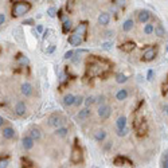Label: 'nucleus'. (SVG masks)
Listing matches in <instances>:
<instances>
[{"label": "nucleus", "mask_w": 168, "mask_h": 168, "mask_svg": "<svg viewBox=\"0 0 168 168\" xmlns=\"http://www.w3.org/2000/svg\"><path fill=\"white\" fill-rule=\"evenodd\" d=\"M74 4H75V1H73V0H70V1H66V10H67V12H73Z\"/></svg>", "instance_id": "f704fd0d"}, {"label": "nucleus", "mask_w": 168, "mask_h": 168, "mask_svg": "<svg viewBox=\"0 0 168 168\" xmlns=\"http://www.w3.org/2000/svg\"><path fill=\"white\" fill-rule=\"evenodd\" d=\"M28 58L27 57H24V55H22V54H19L18 55V65L20 66V67H27L28 66Z\"/></svg>", "instance_id": "6ab92c4d"}, {"label": "nucleus", "mask_w": 168, "mask_h": 168, "mask_svg": "<svg viewBox=\"0 0 168 168\" xmlns=\"http://www.w3.org/2000/svg\"><path fill=\"white\" fill-rule=\"evenodd\" d=\"M36 31H38V33H43V27H42V26H38V27H36Z\"/></svg>", "instance_id": "864d4df0"}, {"label": "nucleus", "mask_w": 168, "mask_h": 168, "mask_svg": "<svg viewBox=\"0 0 168 168\" xmlns=\"http://www.w3.org/2000/svg\"><path fill=\"white\" fill-rule=\"evenodd\" d=\"M161 168H168V155L167 152H164L161 156Z\"/></svg>", "instance_id": "c756f323"}, {"label": "nucleus", "mask_w": 168, "mask_h": 168, "mask_svg": "<svg viewBox=\"0 0 168 168\" xmlns=\"http://www.w3.org/2000/svg\"><path fill=\"white\" fill-rule=\"evenodd\" d=\"M3 137L7 138V140H11V138L15 137V129L12 127H6L3 129Z\"/></svg>", "instance_id": "4468645a"}, {"label": "nucleus", "mask_w": 168, "mask_h": 168, "mask_svg": "<svg viewBox=\"0 0 168 168\" xmlns=\"http://www.w3.org/2000/svg\"><path fill=\"white\" fill-rule=\"evenodd\" d=\"M73 35H77L79 38L85 39L87 35V22H81L78 26L75 27V30L73 31Z\"/></svg>", "instance_id": "39448f33"}, {"label": "nucleus", "mask_w": 168, "mask_h": 168, "mask_svg": "<svg viewBox=\"0 0 168 168\" xmlns=\"http://www.w3.org/2000/svg\"><path fill=\"white\" fill-rule=\"evenodd\" d=\"M153 33H155V35L159 36V38H161V36L165 35V30L161 24H157L156 27H153Z\"/></svg>", "instance_id": "393cba45"}, {"label": "nucleus", "mask_w": 168, "mask_h": 168, "mask_svg": "<svg viewBox=\"0 0 168 168\" xmlns=\"http://www.w3.org/2000/svg\"><path fill=\"white\" fill-rule=\"evenodd\" d=\"M110 148H112V141H109V143L105 145V151H109Z\"/></svg>", "instance_id": "3c124183"}, {"label": "nucleus", "mask_w": 168, "mask_h": 168, "mask_svg": "<svg viewBox=\"0 0 168 168\" xmlns=\"http://www.w3.org/2000/svg\"><path fill=\"white\" fill-rule=\"evenodd\" d=\"M167 87H168V84H167V81L164 82V84H163V95H167Z\"/></svg>", "instance_id": "49530a36"}, {"label": "nucleus", "mask_w": 168, "mask_h": 168, "mask_svg": "<svg viewBox=\"0 0 168 168\" xmlns=\"http://www.w3.org/2000/svg\"><path fill=\"white\" fill-rule=\"evenodd\" d=\"M125 161H128V163H132L130 160H128L127 157H124V156H121V155H118L117 157H114V160H113V163L116 165H118V167H121V165H124V163Z\"/></svg>", "instance_id": "412c9836"}, {"label": "nucleus", "mask_w": 168, "mask_h": 168, "mask_svg": "<svg viewBox=\"0 0 168 168\" xmlns=\"http://www.w3.org/2000/svg\"><path fill=\"white\" fill-rule=\"evenodd\" d=\"M136 132H137L138 137H143V136L147 135V132H148V125H147L145 120H143V122H141V124L138 125L137 128H136Z\"/></svg>", "instance_id": "9d476101"}, {"label": "nucleus", "mask_w": 168, "mask_h": 168, "mask_svg": "<svg viewBox=\"0 0 168 168\" xmlns=\"http://www.w3.org/2000/svg\"><path fill=\"white\" fill-rule=\"evenodd\" d=\"M34 23H35V20H34V19H26L24 22H23V24H27V26H34Z\"/></svg>", "instance_id": "a18cd8bd"}, {"label": "nucleus", "mask_w": 168, "mask_h": 168, "mask_svg": "<svg viewBox=\"0 0 168 168\" xmlns=\"http://www.w3.org/2000/svg\"><path fill=\"white\" fill-rule=\"evenodd\" d=\"M144 33H145L147 35H149V34L153 33V24H145V27H144Z\"/></svg>", "instance_id": "c9c22d12"}, {"label": "nucleus", "mask_w": 168, "mask_h": 168, "mask_svg": "<svg viewBox=\"0 0 168 168\" xmlns=\"http://www.w3.org/2000/svg\"><path fill=\"white\" fill-rule=\"evenodd\" d=\"M26 112H27V106H26V104L23 102V101H19V102H16V105H15V114L19 117L24 116Z\"/></svg>", "instance_id": "1a4fd4ad"}, {"label": "nucleus", "mask_w": 168, "mask_h": 168, "mask_svg": "<svg viewBox=\"0 0 168 168\" xmlns=\"http://www.w3.org/2000/svg\"><path fill=\"white\" fill-rule=\"evenodd\" d=\"M63 105L65 106H71V105H74V95L73 94H66L65 97H63Z\"/></svg>", "instance_id": "5701e85b"}, {"label": "nucleus", "mask_w": 168, "mask_h": 168, "mask_svg": "<svg viewBox=\"0 0 168 168\" xmlns=\"http://www.w3.org/2000/svg\"><path fill=\"white\" fill-rule=\"evenodd\" d=\"M135 47H136L135 42L128 41V42H125V43H122L121 46H120V49H121L124 53H130V51H133V50H135Z\"/></svg>", "instance_id": "9b49d317"}, {"label": "nucleus", "mask_w": 168, "mask_h": 168, "mask_svg": "<svg viewBox=\"0 0 168 168\" xmlns=\"http://www.w3.org/2000/svg\"><path fill=\"white\" fill-rule=\"evenodd\" d=\"M47 124L50 125V127H54V128H61L63 124V118L62 116H59V114H51V116L47 118Z\"/></svg>", "instance_id": "423d86ee"}, {"label": "nucleus", "mask_w": 168, "mask_h": 168, "mask_svg": "<svg viewBox=\"0 0 168 168\" xmlns=\"http://www.w3.org/2000/svg\"><path fill=\"white\" fill-rule=\"evenodd\" d=\"M4 22H6V15H4V14H0V26L4 24Z\"/></svg>", "instance_id": "de8ad7c7"}, {"label": "nucleus", "mask_w": 168, "mask_h": 168, "mask_svg": "<svg viewBox=\"0 0 168 168\" xmlns=\"http://www.w3.org/2000/svg\"><path fill=\"white\" fill-rule=\"evenodd\" d=\"M116 125H117V129H124V128H127V117L120 116L116 121Z\"/></svg>", "instance_id": "aec40b11"}, {"label": "nucleus", "mask_w": 168, "mask_h": 168, "mask_svg": "<svg viewBox=\"0 0 168 168\" xmlns=\"http://www.w3.org/2000/svg\"><path fill=\"white\" fill-rule=\"evenodd\" d=\"M54 50H55V44H51V46L47 49V54H51V53H54Z\"/></svg>", "instance_id": "09e8293b"}, {"label": "nucleus", "mask_w": 168, "mask_h": 168, "mask_svg": "<svg viewBox=\"0 0 168 168\" xmlns=\"http://www.w3.org/2000/svg\"><path fill=\"white\" fill-rule=\"evenodd\" d=\"M127 97H128V90L127 89H121V90H118V92L116 93V98L118 101L127 100Z\"/></svg>", "instance_id": "cd10ccee"}, {"label": "nucleus", "mask_w": 168, "mask_h": 168, "mask_svg": "<svg viewBox=\"0 0 168 168\" xmlns=\"http://www.w3.org/2000/svg\"><path fill=\"white\" fill-rule=\"evenodd\" d=\"M112 46H113V43H112V42H104V43L101 44V49L105 50V51H110Z\"/></svg>", "instance_id": "2f4dec72"}, {"label": "nucleus", "mask_w": 168, "mask_h": 168, "mask_svg": "<svg viewBox=\"0 0 168 168\" xmlns=\"http://www.w3.org/2000/svg\"><path fill=\"white\" fill-rule=\"evenodd\" d=\"M127 81H128V77L125 75V74L118 73L116 75V82H117V84H124V82H127Z\"/></svg>", "instance_id": "c85d7f7f"}, {"label": "nucleus", "mask_w": 168, "mask_h": 168, "mask_svg": "<svg viewBox=\"0 0 168 168\" xmlns=\"http://www.w3.org/2000/svg\"><path fill=\"white\" fill-rule=\"evenodd\" d=\"M49 34H51V31H50V30H46V31H44V34H43V39H46L47 36H49Z\"/></svg>", "instance_id": "8fccbe9b"}, {"label": "nucleus", "mask_w": 168, "mask_h": 168, "mask_svg": "<svg viewBox=\"0 0 168 168\" xmlns=\"http://www.w3.org/2000/svg\"><path fill=\"white\" fill-rule=\"evenodd\" d=\"M151 18H152V15H151V12H149L148 10H141V11H138V14H137L138 23H143V24L148 23L149 20H151Z\"/></svg>", "instance_id": "6e6552de"}, {"label": "nucleus", "mask_w": 168, "mask_h": 168, "mask_svg": "<svg viewBox=\"0 0 168 168\" xmlns=\"http://www.w3.org/2000/svg\"><path fill=\"white\" fill-rule=\"evenodd\" d=\"M30 137L33 138V140H39V138L42 137L41 129H39V128H36V127H33L30 129Z\"/></svg>", "instance_id": "f3484780"}, {"label": "nucleus", "mask_w": 168, "mask_h": 168, "mask_svg": "<svg viewBox=\"0 0 168 168\" xmlns=\"http://www.w3.org/2000/svg\"><path fill=\"white\" fill-rule=\"evenodd\" d=\"M22 144H23V148L26 149V151H30V149H33L34 147V140L30 137V136H24L22 140Z\"/></svg>", "instance_id": "f8f14e48"}, {"label": "nucleus", "mask_w": 168, "mask_h": 168, "mask_svg": "<svg viewBox=\"0 0 168 168\" xmlns=\"http://www.w3.org/2000/svg\"><path fill=\"white\" fill-rule=\"evenodd\" d=\"M71 161L74 163V164H79V163L84 160V153H82V148L79 147L78 141H75V144H74L73 147V151H71V156H70Z\"/></svg>", "instance_id": "7ed1b4c3"}, {"label": "nucleus", "mask_w": 168, "mask_h": 168, "mask_svg": "<svg viewBox=\"0 0 168 168\" xmlns=\"http://www.w3.org/2000/svg\"><path fill=\"white\" fill-rule=\"evenodd\" d=\"M84 102H85V105H86V108H89V106H92L93 104L95 102V98H94V97H92V95H89L87 98H85Z\"/></svg>", "instance_id": "7c9ffc66"}, {"label": "nucleus", "mask_w": 168, "mask_h": 168, "mask_svg": "<svg viewBox=\"0 0 168 168\" xmlns=\"http://www.w3.org/2000/svg\"><path fill=\"white\" fill-rule=\"evenodd\" d=\"M30 10H31V3H28V1H15L14 6H12V16L14 18L23 16Z\"/></svg>", "instance_id": "f03ea898"}, {"label": "nucleus", "mask_w": 168, "mask_h": 168, "mask_svg": "<svg viewBox=\"0 0 168 168\" xmlns=\"http://www.w3.org/2000/svg\"><path fill=\"white\" fill-rule=\"evenodd\" d=\"M153 75H155V71H153V70H148V74H147V79H148V81H152V79H153Z\"/></svg>", "instance_id": "a19ab883"}, {"label": "nucleus", "mask_w": 168, "mask_h": 168, "mask_svg": "<svg viewBox=\"0 0 168 168\" xmlns=\"http://www.w3.org/2000/svg\"><path fill=\"white\" fill-rule=\"evenodd\" d=\"M8 163H10L8 157H1L0 159V168H7L8 167Z\"/></svg>", "instance_id": "473e14b6"}, {"label": "nucleus", "mask_w": 168, "mask_h": 168, "mask_svg": "<svg viewBox=\"0 0 168 168\" xmlns=\"http://www.w3.org/2000/svg\"><path fill=\"white\" fill-rule=\"evenodd\" d=\"M105 36H106V38H113V36H114V31L113 30H108L105 33Z\"/></svg>", "instance_id": "c03bdc74"}, {"label": "nucleus", "mask_w": 168, "mask_h": 168, "mask_svg": "<svg viewBox=\"0 0 168 168\" xmlns=\"http://www.w3.org/2000/svg\"><path fill=\"white\" fill-rule=\"evenodd\" d=\"M133 19H127L124 23H122V31H125V33H128V31H130L133 28Z\"/></svg>", "instance_id": "4be33fe9"}, {"label": "nucleus", "mask_w": 168, "mask_h": 168, "mask_svg": "<svg viewBox=\"0 0 168 168\" xmlns=\"http://www.w3.org/2000/svg\"><path fill=\"white\" fill-rule=\"evenodd\" d=\"M156 54H157V47L156 46H151L143 53V58H141V61H143V62H151V61H153L155 58H156Z\"/></svg>", "instance_id": "20e7f679"}, {"label": "nucleus", "mask_w": 168, "mask_h": 168, "mask_svg": "<svg viewBox=\"0 0 168 168\" xmlns=\"http://www.w3.org/2000/svg\"><path fill=\"white\" fill-rule=\"evenodd\" d=\"M110 113H112V108L109 105H106V104H104V105H101L98 108V116L101 117V120H108L110 117Z\"/></svg>", "instance_id": "0eeeda50"}, {"label": "nucleus", "mask_w": 168, "mask_h": 168, "mask_svg": "<svg viewBox=\"0 0 168 168\" xmlns=\"http://www.w3.org/2000/svg\"><path fill=\"white\" fill-rule=\"evenodd\" d=\"M79 61H81V57H79V55H77L75 53H74L73 58H71V62H73V63H78Z\"/></svg>", "instance_id": "ea45409f"}, {"label": "nucleus", "mask_w": 168, "mask_h": 168, "mask_svg": "<svg viewBox=\"0 0 168 168\" xmlns=\"http://www.w3.org/2000/svg\"><path fill=\"white\" fill-rule=\"evenodd\" d=\"M95 102H97L100 106H101V105H104V104H105V97H104V95H100V97H97Z\"/></svg>", "instance_id": "58836bf2"}, {"label": "nucleus", "mask_w": 168, "mask_h": 168, "mask_svg": "<svg viewBox=\"0 0 168 168\" xmlns=\"http://www.w3.org/2000/svg\"><path fill=\"white\" fill-rule=\"evenodd\" d=\"M84 104V97L82 95H77V97H74V105L75 106H79Z\"/></svg>", "instance_id": "72a5a7b5"}, {"label": "nucleus", "mask_w": 168, "mask_h": 168, "mask_svg": "<svg viewBox=\"0 0 168 168\" xmlns=\"http://www.w3.org/2000/svg\"><path fill=\"white\" fill-rule=\"evenodd\" d=\"M167 109H168V105L165 104V105H164V112H165V113H167Z\"/></svg>", "instance_id": "5fc2aeb1"}, {"label": "nucleus", "mask_w": 168, "mask_h": 168, "mask_svg": "<svg viewBox=\"0 0 168 168\" xmlns=\"http://www.w3.org/2000/svg\"><path fill=\"white\" fill-rule=\"evenodd\" d=\"M22 94L26 95V97H30L31 94H33V86H31V84H28V82H24V84L22 85Z\"/></svg>", "instance_id": "dca6fc26"}, {"label": "nucleus", "mask_w": 168, "mask_h": 168, "mask_svg": "<svg viewBox=\"0 0 168 168\" xmlns=\"http://www.w3.org/2000/svg\"><path fill=\"white\" fill-rule=\"evenodd\" d=\"M69 43L71 44V46H75V47H78V46H81L82 44V42H84V39L82 38H79V36H77V35H73L71 34L70 36H69Z\"/></svg>", "instance_id": "2eb2a0df"}, {"label": "nucleus", "mask_w": 168, "mask_h": 168, "mask_svg": "<svg viewBox=\"0 0 168 168\" xmlns=\"http://www.w3.org/2000/svg\"><path fill=\"white\" fill-rule=\"evenodd\" d=\"M47 15H49L50 18H54L55 15H57V8H55V7H50V8L47 10Z\"/></svg>", "instance_id": "e433bc0d"}, {"label": "nucleus", "mask_w": 168, "mask_h": 168, "mask_svg": "<svg viewBox=\"0 0 168 168\" xmlns=\"http://www.w3.org/2000/svg\"><path fill=\"white\" fill-rule=\"evenodd\" d=\"M73 55H74V51H73V50H70V51L66 53L63 58H65V59H71V58H73Z\"/></svg>", "instance_id": "79ce46f5"}, {"label": "nucleus", "mask_w": 168, "mask_h": 168, "mask_svg": "<svg viewBox=\"0 0 168 168\" xmlns=\"http://www.w3.org/2000/svg\"><path fill=\"white\" fill-rule=\"evenodd\" d=\"M71 24H73V23H71L70 19H65V20H63V23H62V33L63 34H67L69 31L71 30Z\"/></svg>", "instance_id": "b1692460"}, {"label": "nucleus", "mask_w": 168, "mask_h": 168, "mask_svg": "<svg viewBox=\"0 0 168 168\" xmlns=\"http://www.w3.org/2000/svg\"><path fill=\"white\" fill-rule=\"evenodd\" d=\"M22 161H23V165H24V167H31V165H33V163H31L30 160L24 159V157H23V159H22Z\"/></svg>", "instance_id": "37998d69"}, {"label": "nucleus", "mask_w": 168, "mask_h": 168, "mask_svg": "<svg viewBox=\"0 0 168 168\" xmlns=\"http://www.w3.org/2000/svg\"><path fill=\"white\" fill-rule=\"evenodd\" d=\"M105 137H106V132L104 129H98L97 132L94 133V138H95V141H98V143H102V141L105 140Z\"/></svg>", "instance_id": "a211bd4d"}, {"label": "nucleus", "mask_w": 168, "mask_h": 168, "mask_svg": "<svg viewBox=\"0 0 168 168\" xmlns=\"http://www.w3.org/2000/svg\"><path fill=\"white\" fill-rule=\"evenodd\" d=\"M112 65L104 58H100L97 55H92L86 63V77L93 78V77H106L110 71Z\"/></svg>", "instance_id": "f257e3e1"}, {"label": "nucleus", "mask_w": 168, "mask_h": 168, "mask_svg": "<svg viewBox=\"0 0 168 168\" xmlns=\"http://www.w3.org/2000/svg\"><path fill=\"white\" fill-rule=\"evenodd\" d=\"M4 122H6V120H4L3 117L0 116V127H3V125H4Z\"/></svg>", "instance_id": "603ef678"}, {"label": "nucleus", "mask_w": 168, "mask_h": 168, "mask_svg": "<svg viewBox=\"0 0 168 168\" xmlns=\"http://www.w3.org/2000/svg\"><path fill=\"white\" fill-rule=\"evenodd\" d=\"M109 22H110V15H109L108 12H102V14L98 15V23H100L101 26L109 24Z\"/></svg>", "instance_id": "ddd939ff"}, {"label": "nucleus", "mask_w": 168, "mask_h": 168, "mask_svg": "<svg viewBox=\"0 0 168 168\" xmlns=\"http://www.w3.org/2000/svg\"><path fill=\"white\" fill-rule=\"evenodd\" d=\"M89 116H90V109L89 108L82 109V110H79L78 114H77V117H78L79 120H85V118H87Z\"/></svg>", "instance_id": "bb28decb"}, {"label": "nucleus", "mask_w": 168, "mask_h": 168, "mask_svg": "<svg viewBox=\"0 0 168 168\" xmlns=\"http://www.w3.org/2000/svg\"><path fill=\"white\" fill-rule=\"evenodd\" d=\"M128 132H129V129H128V128H124V129H117V136H120V137L127 136Z\"/></svg>", "instance_id": "4c0bfd02"}, {"label": "nucleus", "mask_w": 168, "mask_h": 168, "mask_svg": "<svg viewBox=\"0 0 168 168\" xmlns=\"http://www.w3.org/2000/svg\"><path fill=\"white\" fill-rule=\"evenodd\" d=\"M69 133V129L66 127H61V128H57L55 129V135L58 136V137H66Z\"/></svg>", "instance_id": "a878e982"}]
</instances>
